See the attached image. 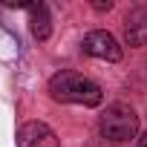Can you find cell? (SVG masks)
I'll return each instance as SVG.
<instances>
[{"label":"cell","instance_id":"4","mask_svg":"<svg viewBox=\"0 0 147 147\" xmlns=\"http://www.w3.org/2000/svg\"><path fill=\"white\" fill-rule=\"evenodd\" d=\"M18 147H61V141L43 121H26L18 130Z\"/></svg>","mask_w":147,"mask_h":147},{"label":"cell","instance_id":"2","mask_svg":"<svg viewBox=\"0 0 147 147\" xmlns=\"http://www.w3.org/2000/svg\"><path fill=\"white\" fill-rule=\"evenodd\" d=\"M98 130L110 141H130L138 133V115L130 104H110L98 118Z\"/></svg>","mask_w":147,"mask_h":147},{"label":"cell","instance_id":"1","mask_svg":"<svg viewBox=\"0 0 147 147\" xmlns=\"http://www.w3.org/2000/svg\"><path fill=\"white\" fill-rule=\"evenodd\" d=\"M49 95L61 104H84V107H98L104 101L101 87L92 78L72 69H61L49 78Z\"/></svg>","mask_w":147,"mask_h":147},{"label":"cell","instance_id":"8","mask_svg":"<svg viewBox=\"0 0 147 147\" xmlns=\"http://www.w3.org/2000/svg\"><path fill=\"white\" fill-rule=\"evenodd\" d=\"M136 147H147V133H144V136L138 138V144H136Z\"/></svg>","mask_w":147,"mask_h":147},{"label":"cell","instance_id":"7","mask_svg":"<svg viewBox=\"0 0 147 147\" xmlns=\"http://www.w3.org/2000/svg\"><path fill=\"white\" fill-rule=\"evenodd\" d=\"M92 9H95V12H110V9H113V3H110V0H95Z\"/></svg>","mask_w":147,"mask_h":147},{"label":"cell","instance_id":"6","mask_svg":"<svg viewBox=\"0 0 147 147\" xmlns=\"http://www.w3.org/2000/svg\"><path fill=\"white\" fill-rule=\"evenodd\" d=\"M29 29L38 40H46L52 35V23H49V12L43 3H29Z\"/></svg>","mask_w":147,"mask_h":147},{"label":"cell","instance_id":"3","mask_svg":"<svg viewBox=\"0 0 147 147\" xmlns=\"http://www.w3.org/2000/svg\"><path fill=\"white\" fill-rule=\"evenodd\" d=\"M81 49H84L87 55H92V58H101V61H121V46H118V40H115L110 32H104V29H92V32L84 38Z\"/></svg>","mask_w":147,"mask_h":147},{"label":"cell","instance_id":"5","mask_svg":"<svg viewBox=\"0 0 147 147\" xmlns=\"http://www.w3.org/2000/svg\"><path fill=\"white\" fill-rule=\"evenodd\" d=\"M124 40L130 46H144L147 43V9L138 6L127 15L124 20Z\"/></svg>","mask_w":147,"mask_h":147}]
</instances>
